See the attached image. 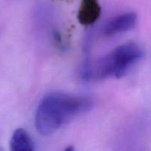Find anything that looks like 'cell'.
<instances>
[{
  "instance_id": "cell-1",
  "label": "cell",
  "mask_w": 151,
  "mask_h": 151,
  "mask_svg": "<svg viewBox=\"0 0 151 151\" xmlns=\"http://www.w3.org/2000/svg\"><path fill=\"white\" fill-rule=\"evenodd\" d=\"M94 106V100L87 95L61 92L47 94L39 103L35 123L38 133L50 136L79 115L86 113Z\"/></svg>"
},
{
  "instance_id": "cell-2",
  "label": "cell",
  "mask_w": 151,
  "mask_h": 151,
  "mask_svg": "<svg viewBox=\"0 0 151 151\" xmlns=\"http://www.w3.org/2000/svg\"><path fill=\"white\" fill-rule=\"evenodd\" d=\"M143 57L144 51L139 45L134 43L122 44L100 59L94 68H90L88 79L122 78Z\"/></svg>"
},
{
  "instance_id": "cell-3",
  "label": "cell",
  "mask_w": 151,
  "mask_h": 151,
  "mask_svg": "<svg viewBox=\"0 0 151 151\" xmlns=\"http://www.w3.org/2000/svg\"><path fill=\"white\" fill-rule=\"evenodd\" d=\"M137 16L133 12L125 13L116 16L106 24L103 34L106 36H112L116 34L128 32L136 26Z\"/></svg>"
},
{
  "instance_id": "cell-4",
  "label": "cell",
  "mask_w": 151,
  "mask_h": 151,
  "mask_svg": "<svg viewBox=\"0 0 151 151\" xmlns=\"http://www.w3.org/2000/svg\"><path fill=\"white\" fill-rule=\"evenodd\" d=\"M100 15V7L97 0H83L78 13V19L81 24L89 25L94 23Z\"/></svg>"
},
{
  "instance_id": "cell-5",
  "label": "cell",
  "mask_w": 151,
  "mask_h": 151,
  "mask_svg": "<svg viewBox=\"0 0 151 151\" xmlns=\"http://www.w3.org/2000/svg\"><path fill=\"white\" fill-rule=\"evenodd\" d=\"M10 149L13 151H32L34 144L28 133L19 128L15 131L10 140Z\"/></svg>"
}]
</instances>
